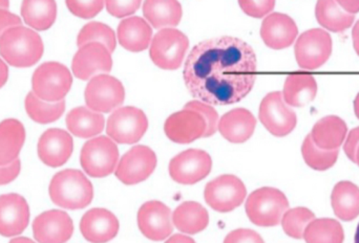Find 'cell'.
<instances>
[{
	"label": "cell",
	"instance_id": "cell-1",
	"mask_svg": "<svg viewBox=\"0 0 359 243\" xmlns=\"http://www.w3.org/2000/svg\"><path fill=\"white\" fill-rule=\"evenodd\" d=\"M184 81L196 100L215 106L240 102L257 80V56L250 46L229 36L205 40L188 55Z\"/></svg>",
	"mask_w": 359,
	"mask_h": 243
},
{
	"label": "cell",
	"instance_id": "cell-2",
	"mask_svg": "<svg viewBox=\"0 0 359 243\" xmlns=\"http://www.w3.org/2000/svg\"><path fill=\"white\" fill-rule=\"evenodd\" d=\"M43 50L39 34L22 25L10 27L0 37V56L14 67H33L41 59Z\"/></svg>",
	"mask_w": 359,
	"mask_h": 243
},
{
	"label": "cell",
	"instance_id": "cell-3",
	"mask_svg": "<svg viewBox=\"0 0 359 243\" xmlns=\"http://www.w3.org/2000/svg\"><path fill=\"white\" fill-rule=\"evenodd\" d=\"M48 193L56 206L67 210H81L92 202L94 188L83 172L67 169L54 175Z\"/></svg>",
	"mask_w": 359,
	"mask_h": 243
},
{
	"label": "cell",
	"instance_id": "cell-4",
	"mask_svg": "<svg viewBox=\"0 0 359 243\" xmlns=\"http://www.w3.org/2000/svg\"><path fill=\"white\" fill-rule=\"evenodd\" d=\"M246 214L251 223L259 227H276L282 221L289 209L286 195L280 190L263 187L255 190L247 198Z\"/></svg>",
	"mask_w": 359,
	"mask_h": 243
},
{
	"label": "cell",
	"instance_id": "cell-5",
	"mask_svg": "<svg viewBox=\"0 0 359 243\" xmlns=\"http://www.w3.org/2000/svg\"><path fill=\"white\" fill-rule=\"evenodd\" d=\"M73 77L65 65L58 62H46L40 65L32 77L34 94L46 101L56 103L65 100L71 90Z\"/></svg>",
	"mask_w": 359,
	"mask_h": 243
},
{
	"label": "cell",
	"instance_id": "cell-6",
	"mask_svg": "<svg viewBox=\"0 0 359 243\" xmlns=\"http://www.w3.org/2000/svg\"><path fill=\"white\" fill-rule=\"evenodd\" d=\"M119 162V150L115 141L107 137H98L84 144L80 164L90 177L102 179L116 170Z\"/></svg>",
	"mask_w": 359,
	"mask_h": 243
},
{
	"label": "cell",
	"instance_id": "cell-7",
	"mask_svg": "<svg viewBox=\"0 0 359 243\" xmlns=\"http://www.w3.org/2000/svg\"><path fill=\"white\" fill-rule=\"evenodd\" d=\"M188 46L189 41L185 34L168 27L158 32L151 40L149 56L160 69L175 71L183 63Z\"/></svg>",
	"mask_w": 359,
	"mask_h": 243
},
{
	"label": "cell",
	"instance_id": "cell-8",
	"mask_svg": "<svg viewBox=\"0 0 359 243\" xmlns=\"http://www.w3.org/2000/svg\"><path fill=\"white\" fill-rule=\"evenodd\" d=\"M147 128L149 120L144 111L133 106L120 107L107 120V133L116 143L130 145L138 143Z\"/></svg>",
	"mask_w": 359,
	"mask_h": 243
},
{
	"label": "cell",
	"instance_id": "cell-9",
	"mask_svg": "<svg viewBox=\"0 0 359 243\" xmlns=\"http://www.w3.org/2000/svg\"><path fill=\"white\" fill-rule=\"evenodd\" d=\"M332 38L322 29H312L299 36L294 53L297 64L303 69H320L332 54Z\"/></svg>",
	"mask_w": 359,
	"mask_h": 243
},
{
	"label": "cell",
	"instance_id": "cell-10",
	"mask_svg": "<svg viewBox=\"0 0 359 243\" xmlns=\"http://www.w3.org/2000/svg\"><path fill=\"white\" fill-rule=\"evenodd\" d=\"M244 183L236 175L225 174L207 183L204 190L206 204L219 213H228L240 207L246 198Z\"/></svg>",
	"mask_w": 359,
	"mask_h": 243
},
{
	"label": "cell",
	"instance_id": "cell-11",
	"mask_svg": "<svg viewBox=\"0 0 359 243\" xmlns=\"http://www.w3.org/2000/svg\"><path fill=\"white\" fill-rule=\"evenodd\" d=\"M84 98L88 109L96 113H109L123 104L126 90L121 81L102 74L90 80Z\"/></svg>",
	"mask_w": 359,
	"mask_h": 243
},
{
	"label": "cell",
	"instance_id": "cell-12",
	"mask_svg": "<svg viewBox=\"0 0 359 243\" xmlns=\"http://www.w3.org/2000/svg\"><path fill=\"white\" fill-rule=\"evenodd\" d=\"M157 167V155L147 146L138 145L126 152L116 167V177L124 185L147 181Z\"/></svg>",
	"mask_w": 359,
	"mask_h": 243
},
{
	"label": "cell",
	"instance_id": "cell-13",
	"mask_svg": "<svg viewBox=\"0 0 359 243\" xmlns=\"http://www.w3.org/2000/svg\"><path fill=\"white\" fill-rule=\"evenodd\" d=\"M259 120L266 129L276 137H286L297 126V113L286 104L283 92H273L262 100Z\"/></svg>",
	"mask_w": 359,
	"mask_h": 243
},
{
	"label": "cell",
	"instance_id": "cell-14",
	"mask_svg": "<svg viewBox=\"0 0 359 243\" xmlns=\"http://www.w3.org/2000/svg\"><path fill=\"white\" fill-rule=\"evenodd\" d=\"M212 160L204 150L188 149L175 156L170 162V175L181 185H194L210 173Z\"/></svg>",
	"mask_w": 359,
	"mask_h": 243
},
{
	"label": "cell",
	"instance_id": "cell-15",
	"mask_svg": "<svg viewBox=\"0 0 359 243\" xmlns=\"http://www.w3.org/2000/svg\"><path fill=\"white\" fill-rule=\"evenodd\" d=\"M137 218L141 233L153 242H162L174 231L172 211L163 202L157 200L145 202L139 210Z\"/></svg>",
	"mask_w": 359,
	"mask_h": 243
},
{
	"label": "cell",
	"instance_id": "cell-16",
	"mask_svg": "<svg viewBox=\"0 0 359 243\" xmlns=\"http://www.w3.org/2000/svg\"><path fill=\"white\" fill-rule=\"evenodd\" d=\"M113 67L111 52L103 44L93 42L81 46L74 56L72 69L78 79H92L98 74H109Z\"/></svg>",
	"mask_w": 359,
	"mask_h": 243
},
{
	"label": "cell",
	"instance_id": "cell-17",
	"mask_svg": "<svg viewBox=\"0 0 359 243\" xmlns=\"http://www.w3.org/2000/svg\"><path fill=\"white\" fill-rule=\"evenodd\" d=\"M73 233V221L65 211H46L33 223L34 238L38 243H65Z\"/></svg>",
	"mask_w": 359,
	"mask_h": 243
},
{
	"label": "cell",
	"instance_id": "cell-18",
	"mask_svg": "<svg viewBox=\"0 0 359 243\" xmlns=\"http://www.w3.org/2000/svg\"><path fill=\"white\" fill-rule=\"evenodd\" d=\"M29 208L23 196L16 193L0 196V235L15 237L27 229Z\"/></svg>",
	"mask_w": 359,
	"mask_h": 243
},
{
	"label": "cell",
	"instance_id": "cell-19",
	"mask_svg": "<svg viewBox=\"0 0 359 243\" xmlns=\"http://www.w3.org/2000/svg\"><path fill=\"white\" fill-rule=\"evenodd\" d=\"M73 149V137L62 129H48L38 141L40 160L52 168L63 166L71 158Z\"/></svg>",
	"mask_w": 359,
	"mask_h": 243
},
{
	"label": "cell",
	"instance_id": "cell-20",
	"mask_svg": "<svg viewBox=\"0 0 359 243\" xmlns=\"http://www.w3.org/2000/svg\"><path fill=\"white\" fill-rule=\"evenodd\" d=\"M206 128V121L202 115L186 109L172 113L164 124L165 134L177 144L192 143L204 137Z\"/></svg>",
	"mask_w": 359,
	"mask_h": 243
},
{
	"label": "cell",
	"instance_id": "cell-21",
	"mask_svg": "<svg viewBox=\"0 0 359 243\" xmlns=\"http://www.w3.org/2000/svg\"><path fill=\"white\" fill-rule=\"evenodd\" d=\"M117 217L107 209L95 208L88 211L80 221L82 236L90 243H107L119 232Z\"/></svg>",
	"mask_w": 359,
	"mask_h": 243
},
{
	"label": "cell",
	"instance_id": "cell-22",
	"mask_svg": "<svg viewBox=\"0 0 359 243\" xmlns=\"http://www.w3.org/2000/svg\"><path fill=\"white\" fill-rule=\"evenodd\" d=\"M297 34L299 29L295 21L282 13L268 15L262 23V39L272 50H284L292 46Z\"/></svg>",
	"mask_w": 359,
	"mask_h": 243
},
{
	"label": "cell",
	"instance_id": "cell-23",
	"mask_svg": "<svg viewBox=\"0 0 359 243\" xmlns=\"http://www.w3.org/2000/svg\"><path fill=\"white\" fill-rule=\"evenodd\" d=\"M257 127L255 116L245 109L228 111L219 119L217 129L230 143L242 144L252 137Z\"/></svg>",
	"mask_w": 359,
	"mask_h": 243
},
{
	"label": "cell",
	"instance_id": "cell-24",
	"mask_svg": "<svg viewBox=\"0 0 359 243\" xmlns=\"http://www.w3.org/2000/svg\"><path fill=\"white\" fill-rule=\"evenodd\" d=\"M153 29L140 17H128L118 27V40L121 46L130 52L138 53L147 50L151 42Z\"/></svg>",
	"mask_w": 359,
	"mask_h": 243
},
{
	"label": "cell",
	"instance_id": "cell-25",
	"mask_svg": "<svg viewBox=\"0 0 359 243\" xmlns=\"http://www.w3.org/2000/svg\"><path fill=\"white\" fill-rule=\"evenodd\" d=\"M346 122L337 116H327L316 123L311 137L316 146L326 150L339 149L347 137Z\"/></svg>",
	"mask_w": 359,
	"mask_h": 243
},
{
	"label": "cell",
	"instance_id": "cell-26",
	"mask_svg": "<svg viewBox=\"0 0 359 243\" xmlns=\"http://www.w3.org/2000/svg\"><path fill=\"white\" fill-rule=\"evenodd\" d=\"M25 141V129L16 119L0 123V166H6L18 158Z\"/></svg>",
	"mask_w": 359,
	"mask_h": 243
},
{
	"label": "cell",
	"instance_id": "cell-27",
	"mask_svg": "<svg viewBox=\"0 0 359 243\" xmlns=\"http://www.w3.org/2000/svg\"><path fill=\"white\" fill-rule=\"evenodd\" d=\"M67 127L72 134L90 139L100 134L104 129V117L88 107H76L67 116Z\"/></svg>",
	"mask_w": 359,
	"mask_h": 243
},
{
	"label": "cell",
	"instance_id": "cell-28",
	"mask_svg": "<svg viewBox=\"0 0 359 243\" xmlns=\"http://www.w3.org/2000/svg\"><path fill=\"white\" fill-rule=\"evenodd\" d=\"M318 94L316 78L305 74H293L285 81L283 98L287 105L302 107L314 100Z\"/></svg>",
	"mask_w": 359,
	"mask_h": 243
},
{
	"label": "cell",
	"instance_id": "cell-29",
	"mask_svg": "<svg viewBox=\"0 0 359 243\" xmlns=\"http://www.w3.org/2000/svg\"><path fill=\"white\" fill-rule=\"evenodd\" d=\"M182 13L178 0H145L143 4V14L155 29L177 27Z\"/></svg>",
	"mask_w": 359,
	"mask_h": 243
},
{
	"label": "cell",
	"instance_id": "cell-30",
	"mask_svg": "<svg viewBox=\"0 0 359 243\" xmlns=\"http://www.w3.org/2000/svg\"><path fill=\"white\" fill-rule=\"evenodd\" d=\"M172 223L182 233L194 235L206 229L209 214L198 202H185L174 211Z\"/></svg>",
	"mask_w": 359,
	"mask_h": 243
},
{
	"label": "cell",
	"instance_id": "cell-31",
	"mask_svg": "<svg viewBox=\"0 0 359 243\" xmlns=\"http://www.w3.org/2000/svg\"><path fill=\"white\" fill-rule=\"evenodd\" d=\"M331 202L339 219L353 221L359 215L358 186L350 181H339L333 188Z\"/></svg>",
	"mask_w": 359,
	"mask_h": 243
},
{
	"label": "cell",
	"instance_id": "cell-32",
	"mask_svg": "<svg viewBox=\"0 0 359 243\" xmlns=\"http://www.w3.org/2000/svg\"><path fill=\"white\" fill-rule=\"evenodd\" d=\"M21 16L25 23L35 31H46L56 21V1L55 0H22Z\"/></svg>",
	"mask_w": 359,
	"mask_h": 243
},
{
	"label": "cell",
	"instance_id": "cell-33",
	"mask_svg": "<svg viewBox=\"0 0 359 243\" xmlns=\"http://www.w3.org/2000/svg\"><path fill=\"white\" fill-rule=\"evenodd\" d=\"M316 15L323 27L334 33L346 31L355 20V16L344 11L335 0H318Z\"/></svg>",
	"mask_w": 359,
	"mask_h": 243
},
{
	"label": "cell",
	"instance_id": "cell-34",
	"mask_svg": "<svg viewBox=\"0 0 359 243\" xmlns=\"http://www.w3.org/2000/svg\"><path fill=\"white\" fill-rule=\"evenodd\" d=\"M307 243H344L345 233L339 221L332 218L313 219L306 228Z\"/></svg>",
	"mask_w": 359,
	"mask_h": 243
},
{
	"label": "cell",
	"instance_id": "cell-35",
	"mask_svg": "<svg viewBox=\"0 0 359 243\" xmlns=\"http://www.w3.org/2000/svg\"><path fill=\"white\" fill-rule=\"evenodd\" d=\"M25 105L27 116L39 124H50L57 121L65 111V100L56 103L46 102L38 98L33 92L27 94Z\"/></svg>",
	"mask_w": 359,
	"mask_h": 243
},
{
	"label": "cell",
	"instance_id": "cell-36",
	"mask_svg": "<svg viewBox=\"0 0 359 243\" xmlns=\"http://www.w3.org/2000/svg\"><path fill=\"white\" fill-rule=\"evenodd\" d=\"M302 154L308 166L314 170L324 171L337 162L339 150L322 149L316 145L311 134H308L302 146Z\"/></svg>",
	"mask_w": 359,
	"mask_h": 243
},
{
	"label": "cell",
	"instance_id": "cell-37",
	"mask_svg": "<svg viewBox=\"0 0 359 243\" xmlns=\"http://www.w3.org/2000/svg\"><path fill=\"white\" fill-rule=\"evenodd\" d=\"M93 42L103 44L111 53L115 50L117 46L115 32L109 25L101 22L88 23L82 27L78 35L77 46L79 48Z\"/></svg>",
	"mask_w": 359,
	"mask_h": 243
},
{
	"label": "cell",
	"instance_id": "cell-38",
	"mask_svg": "<svg viewBox=\"0 0 359 243\" xmlns=\"http://www.w3.org/2000/svg\"><path fill=\"white\" fill-rule=\"evenodd\" d=\"M313 219H316V214L310 209L297 207L287 210L280 223L287 235L295 239H301L304 237L306 228Z\"/></svg>",
	"mask_w": 359,
	"mask_h": 243
},
{
	"label": "cell",
	"instance_id": "cell-39",
	"mask_svg": "<svg viewBox=\"0 0 359 243\" xmlns=\"http://www.w3.org/2000/svg\"><path fill=\"white\" fill-rule=\"evenodd\" d=\"M72 14L79 18L90 19L98 15L104 6V0H65Z\"/></svg>",
	"mask_w": 359,
	"mask_h": 243
},
{
	"label": "cell",
	"instance_id": "cell-40",
	"mask_svg": "<svg viewBox=\"0 0 359 243\" xmlns=\"http://www.w3.org/2000/svg\"><path fill=\"white\" fill-rule=\"evenodd\" d=\"M184 109L196 111V113H200L204 118L205 121H206L207 128L206 132H205L203 137H211V135L217 132V125H219V115H217V111L211 105L196 100L188 102Z\"/></svg>",
	"mask_w": 359,
	"mask_h": 243
},
{
	"label": "cell",
	"instance_id": "cell-41",
	"mask_svg": "<svg viewBox=\"0 0 359 243\" xmlns=\"http://www.w3.org/2000/svg\"><path fill=\"white\" fill-rule=\"evenodd\" d=\"M245 14L253 18H263L270 14L276 6V0H238Z\"/></svg>",
	"mask_w": 359,
	"mask_h": 243
},
{
	"label": "cell",
	"instance_id": "cell-42",
	"mask_svg": "<svg viewBox=\"0 0 359 243\" xmlns=\"http://www.w3.org/2000/svg\"><path fill=\"white\" fill-rule=\"evenodd\" d=\"M142 0H105L107 12L117 18L135 14L140 8Z\"/></svg>",
	"mask_w": 359,
	"mask_h": 243
},
{
	"label": "cell",
	"instance_id": "cell-43",
	"mask_svg": "<svg viewBox=\"0 0 359 243\" xmlns=\"http://www.w3.org/2000/svg\"><path fill=\"white\" fill-rule=\"evenodd\" d=\"M224 243H265L259 233L249 229H238L226 236Z\"/></svg>",
	"mask_w": 359,
	"mask_h": 243
},
{
	"label": "cell",
	"instance_id": "cell-44",
	"mask_svg": "<svg viewBox=\"0 0 359 243\" xmlns=\"http://www.w3.org/2000/svg\"><path fill=\"white\" fill-rule=\"evenodd\" d=\"M21 170V162L17 158L11 164L0 166V186L8 185L18 177Z\"/></svg>",
	"mask_w": 359,
	"mask_h": 243
},
{
	"label": "cell",
	"instance_id": "cell-45",
	"mask_svg": "<svg viewBox=\"0 0 359 243\" xmlns=\"http://www.w3.org/2000/svg\"><path fill=\"white\" fill-rule=\"evenodd\" d=\"M359 147V126L352 129L344 145V150L352 162H356V153Z\"/></svg>",
	"mask_w": 359,
	"mask_h": 243
},
{
	"label": "cell",
	"instance_id": "cell-46",
	"mask_svg": "<svg viewBox=\"0 0 359 243\" xmlns=\"http://www.w3.org/2000/svg\"><path fill=\"white\" fill-rule=\"evenodd\" d=\"M21 25L20 17L11 13L8 8H0V37L10 27Z\"/></svg>",
	"mask_w": 359,
	"mask_h": 243
},
{
	"label": "cell",
	"instance_id": "cell-47",
	"mask_svg": "<svg viewBox=\"0 0 359 243\" xmlns=\"http://www.w3.org/2000/svg\"><path fill=\"white\" fill-rule=\"evenodd\" d=\"M341 8L349 14H358L359 0H335Z\"/></svg>",
	"mask_w": 359,
	"mask_h": 243
},
{
	"label": "cell",
	"instance_id": "cell-48",
	"mask_svg": "<svg viewBox=\"0 0 359 243\" xmlns=\"http://www.w3.org/2000/svg\"><path fill=\"white\" fill-rule=\"evenodd\" d=\"M8 79V69L2 59H0V88L6 85Z\"/></svg>",
	"mask_w": 359,
	"mask_h": 243
},
{
	"label": "cell",
	"instance_id": "cell-49",
	"mask_svg": "<svg viewBox=\"0 0 359 243\" xmlns=\"http://www.w3.org/2000/svg\"><path fill=\"white\" fill-rule=\"evenodd\" d=\"M165 243H196L189 236L181 235V234H176L168 238V242Z\"/></svg>",
	"mask_w": 359,
	"mask_h": 243
},
{
	"label": "cell",
	"instance_id": "cell-50",
	"mask_svg": "<svg viewBox=\"0 0 359 243\" xmlns=\"http://www.w3.org/2000/svg\"><path fill=\"white\" fill-rule=\"evenodd\" d=\"M352 39H353V46L355 52L359 56V20L354 25L353 31H352Z\"/></svg>",
	"mask_w": 359,
	"mask_h": 243
},
{
	"label": "cell",
	"instance_id": "cell-51",
	"mask_svg": "<svg viewBox=\"0 0 359 243\" xmlns=\"http://www.w3.org/2000/svg\"><path fill=\"white\" fill-rule=\"evenodd\" d=\"M8 243H36L34 242L33 240L29 239V238L27 237H16L14 239L11 240Z\"/></svg>",
	"mask_w": 359,
	"mask_h": 243
},
{
	"label": "cell",
	"instance_id": "cell-52",
	"mask_svg": "<svg viewBox=\"0 0 359 243\" xmlns=\"http://www.w3.org/2000/svg\"><path fill=\"white\" fill-rule=\"evenodd\" d=\"M354 111H355L356 117L359 120V92L358 96H356L355 100H354Z\"/></svg>",
	"mask_w": 359,
	"mask_h": 243
},
{
	"label": "cell",
	"instance_id": "cell-53",
	"mask_svg": "<svg viewBox=\"0 0 359 243\" xmlns=\"http://www.w3.org/2000/svg\"><path fill=\"white\" fill-rule=\"evenodd\" d=\"M10 6V0H0V8H8Z\"/></svg>",
	"mask_w": 359,
	"mask_h": 243
},
{
	"label": "cell",
	"instance_id": "cell-54",
	"mask_svg": "<svg viewBox=\"0 0 359 243\" xmlns=\"http://www.w3.org/2000/svg\"><path fill=\"white\" fill-rule=\"evenodd\" d=\"M354 243H359V223L358 230H356L355 240H354Z\"/></svg>",
	"mask_w": 359,
	"mask_h": 243
},
{
	"label": "cell",
	"instance_id": "cell-55",
	"mask_svg": "<svg viewBox=\"0 0 359 243\" xmlns=\"http://www.w3.org/2000/svg\"><path fill=\"white\" fill-rule=\"evenodd\" d=\"M356 162H358V166H359V147L358 149V153H356Z\"/></svg>",
	"mask_w": 359,
	"mask_h": 243
}]
</instances>
